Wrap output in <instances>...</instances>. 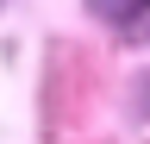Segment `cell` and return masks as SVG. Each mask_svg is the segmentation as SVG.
<instances>
[{
    "label": "cell",
    "instance_id": "obj_3",
    "mask_svg": "<svg viewBox=\"0 0 150 144\" xmlns=\"http://www.w3.org/2000/svg\"><path fill=\"white\" fill-rule=\"evenodd\" d=\"M0 6H6V0H0Z\"/></svg>",
    "mask_w": 150,
    "mask_h": 144
},
{
    "label": "cell",
    "instance_id": "obj_1",
    "mask_svg": "<svg viewBox=\"0 0 150 144\" xmlns=\"http://www.w3.org/2000/svg\"><path fill=\"white\" fill-rule=\"evenodd\" d=\"M94 13H100L106 25H138V19H150V0H88Z\"/></svg>",
    "mask_w": 150,
    "mask_h": 144
},
{
    "label": "cell",
    "instance_id": "obj_2",
    "mask_svg": "<svg viewBox=\"0 0 150 144\" xmlns=\"http://www.w3.org/2000/svg\"><path fill=\"white\" fill-rule=\"evenodd\" d=\"M144 113H150V100H144Z\"/></svg>",
    "mask_w": 150,
    "mask_h": 144
}]
</instances>
